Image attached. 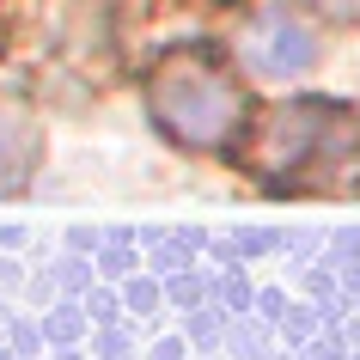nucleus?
I'll list each match as a JSON object with an SVG mask.
<instances>
[{
  "label": "nucleus",
  "mask_w": 360,
  "mask_h": 360,
  "mask_svg": "<svg viewBox=\"0 0 360 360\" xmlns=\"http://www.w3.org/2000/svg\"><path fill=\"white\" fill-rule=\"evenodd\" d=\"M147 110L159 122V134H171L177 147L220 153V147H232L245 134L250 98H245V79L232 74L214 49L177 43L147 74Z\"/></svg>",
  "instance_id": "f257e3e1"
},
{
  "label": "nucleus",
  "mask_w": 360,
  "mask_h": 360,
  "mask_svg": "<svg viewBox=\"0 0 360 360\" xmlns=\"http://www.w3.org/2000/svg\"><path fill=\"white\" fill-rule=\"evenodd\" d=\"M342 129H348V116H342L336 104H323V98L275 104V110L263 116L257 141H250V165L263 171V177H275V184H287V177H300V171L318 165Z\"/></svg>",
  "instance_id": "f03ea898"
},
{
  "label": "nucleus",
  "mask_w": 360,
  "mask_h": 360,
  "mask_svg": "<svg viewBox=\"0 0 360 360\" xmlns=\"http://www.w3.org/2000/svg\"><path fill=\"white\" fill-rule=\"evenodd\" d=\"M238 56L250 61V74H263V79H300L305 68L318 61V31L293 13L287 0H275V6H257L245 19Z\"/></svg>",
  "instance_id": "7ed1b4c3"
},
{
  "label": "nucleus",
  "mask_w": 360,
  "mask_h": 360,
  "mask_svg": "<svg viewBox=\"0 0 360 360\" xmlns=\"http://www.w3.org/2000/svg\"><path fill=\"white\" fill-rule=\"evenodd\" d=\"M31 165H37V116L13 98H0V195L19 190Z\"/></svg>",
  "instance_id": "20e7f679"
}]
</instances>
